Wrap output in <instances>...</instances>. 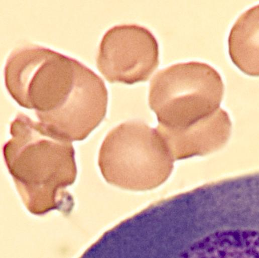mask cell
I'll use <instances>...</instances> for the list:
<instances>
[{
    "label": "cell",
    "mask_w": 259,
    "mask_h": 258,
    "mask_svg": "<svg viewBox=\"0 0 259 258\" xmlns=\"http://www.w3.org/2000/svg\"><path fill=\"white\" fill-rule=\"evenodd\" d=\"M10 133L3 154L20 193L55 194L74 182L71 141L22 113L11 122Z\"/></svg>",
    "instance_id": "7a4b0ae2"
},
{
    "label": "cell",
    "mask_w": 259,
    "mask_h": 258,
    "mask_svg": "<svg viewBox=\"0 0 259 258\" xmlns=\"http://www.w3.org/2000/svg\"><path fill=\"white\" fill-rule=\"evenodd\" d=\"M159 56L158 42L147 28L120 25L103 36L96 64L108 82L133 84L150 77L159 65Z\"/></svg>",
    "instance_id": "5b68a950"
},
{
    "label": "cell",
    "mask_w": 259,
    "mask_h": 258,
    "mask_svg": "<svg viewBox=\"0 0 259 258\" xmlns=\"http://www.w3.org/2000/svg\"><path fill=\"white\" fill-rule=\"evenodd\" d=\"M5 85L21 106L70 141H81L104 118L108 93L103 80L78 60L42 46L15 49L4 69Z\"/></svg>",
    "instance_id": "6da1fadb"
},
{
    "label": "cell",
    "mask_w": 259,
    "mask_h": 258,
    "mask_svg": "<svg viewBox=\"0 0 259 258\" xmlns=\"http://www.w3.org/2000/svg\"><path fill=\"white\" fill-rule=\"evenodd\" d=\"M231 128L228 114L219 108L211 115L184 130H156L171 155L176 159H181L206 153L221 147L228 140Z\"/></svg>",
    "instance_id": "8992f818"
},
{
    "label": "cell",
    "mask_w": 259,
    "mask_h": 258,
    "mask_svg": "<svg viewBox=\"0 0 259 258\" xmlns=\"http://www.w3.org/2000/svg\"><path fill=\"white\" fill-rule=\"evenodd\" d=\"M258 5L242 14L231 28L228 38L232 62L241 71L258 76Z\"/></svg>",
    "instance_id": "52a82bcc"
},
{
    "label": "cell",
    "mask_w": 259,
    "mask_h": 258,
    "mask_svg": "<svg viewBox=\"0 0 259 258\" xmlns=\"http://www.w3.org/2000/svg\"><path fill=\"white\" fill-rule=\"evenodd\" d=\"M98 165L108 183L142 191L164 182L172 170L173 160L156 128L133 120L107 135L99 150Z\"/></svg>",
    "instance_id": "277c9868"
},
{
    "label": "cell",
    "mask_w": 259,
    "mask_h": 258,
    "mask_svg": "<svg viewBox=\"0 0 259 258\" xmlns=\"http://www.w3.org/2000/svg\"><path fill=\"white\" fill-rule=\"evenodd\" d=\"M224 85L210 65L190 61L158 71L150 83L149 104L157 128L179 131L209 116L220 107Z\"/></svg>",
    "instance_id": "3957f363"
}]
</instances>
